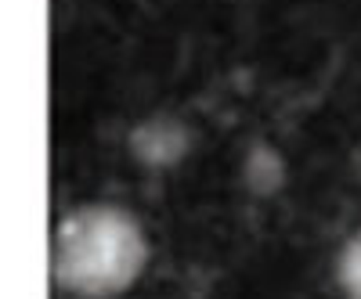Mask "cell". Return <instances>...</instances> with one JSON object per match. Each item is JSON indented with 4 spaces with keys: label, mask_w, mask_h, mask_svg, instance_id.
Listing matches in <instances>:
<instances>
[{
    "label": "cell",
    "mask_w": 361,
    "mask_h": 299,
    "mask_svg": "<svg viewBox=\"0 0 361 299\" xmlns=\"http://www.w3.org/2000/svg\"><path fill=\"white\" fill-rule=\"evenodd\" d=\"M148 234L130 209L83 202L51 231V281L76 299H116L145 274Z\"/></svg>",
    "instance_id": "obj_1"
},
{
    "label": "cell",
    "mask_w": 361,
    "mask_h": 299,
    "mask_svg": "<svg viewBox=\"0 0 361 299\" xmlns=\"http://www.w3.org/2000/svg\"><path fill=\"white\" fill-rule=\"evenodd\" d=\"M336 281L347 299H361V227L347 238L336 256Z\"/></svg>",
    "instance_id": "obj_2"
}]
</instances>
